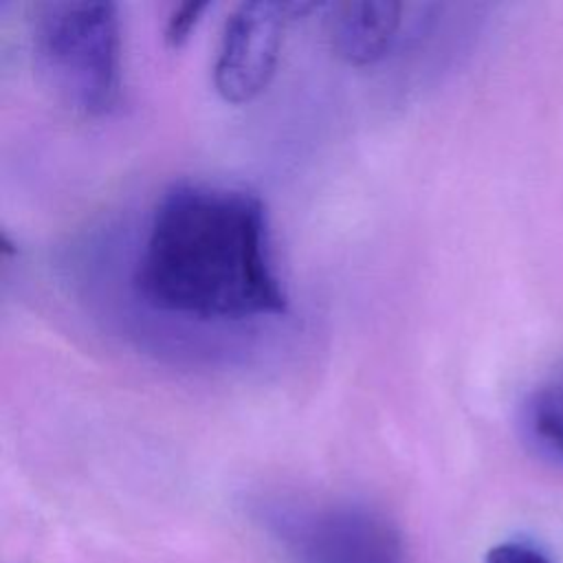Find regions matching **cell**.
Wrapping results in <instances>:
<instances>
[{
  "instance_id": "ba28073f",
  "label": "cell",
  "mask_w": 563,
  "mask_h": 563,
  "mask_svg": "<svg viewBox=\"0 0 563 563\" xmlns=\"http://www.w3.org/2000/svg\"><path fill=\"white\" fill-rule=\"evenodd\" d=\"M486 563H550L545 554L526 543H499L486 554Z\"/></svg>"
},
{
  "instance_id": "5b68a950",
  "label": "cell",
  "mask_w": 563,
  "mask_h": 563,
  "mask_svg": "<svg viewBox=\"0 0 563 563\" xmlns=\"http://www.w3.org/2000/svg\"><path fill=\"white\" fill-rule=\"evenodd\" d=\"M400 15L402 4L391 0H358L330 4V46L347 64H376L396 44L402 20Z\"/></svg>"
},
{
  "instance_id": "277c9868",
  "label": "cell",
  "mask_w": 563,
  "mask_h": 563,
  "mask_svg": "<svg viewBox=\"0 0 563 563\" xmlns=\"http://www.w3.org/2000/svg\"><path fill=\"white\" fill-rule=\"evenodd\" d=\"M317 9L312 2H242L227 18L216 62L213 86L229 103L255 99L271 81L286 24Z\"/></svg>"
},
{
  "instance_id": "52a82bcc",
  "label": "cell",
  "mask_w": 563,
  "mask_h": 563,
  "mask_svg": "<svg viewBox=\"0 0 563 563\" xmlns=\"http://www.w3.org/2000/svg\"><path fill=\"white\" fill-rule=\"evenodd\" d=\"M207 7H209L207 2H185V4L174 7V11L169 13L167 24H165V42L172 48L183 46Z\"/></svg>"
},
{
  "instance_id": "6da1fadb",
  "label": "cell",
  "mask_w": 563,
  "mask_h": 563,
  "mask_svg": "<svg viewBox=\"0 0 563 563\" xmlns=\"http://www.w3.org/2000/svg\"><path fill=\"white\" fill-rule=\"evenodd\" d=\"M130 286L150 310L198 323L282 317L262 198L242 187L180 180L154 202Z\"/></svg>"
},
{
  "instance_id": "7a4b0ae2",
  "label": "cell",
  "mask_w": 563,
  "mask_h": 563,
  "mask_svg": "<svg viewBox=\"0 0 563 563\" xmlns=\"http://www.w3.org/2000/svg\"><path fill=\"white\" fill-rule=\"evenodd\" d=\"M35 68L53 95L86 117L110 114L121 99V24L112 2L48 0L29 15Z\"/></svg>"
},
{
  "instance_id": "8992f818",
  "label": "cell",
  "mask_w": 563,
  "mask_h": 563,
  "mask_svg": "<svg viewBox=\"0 0 563 563\" xmlns=\"http://www.w3.org/2000/svg\"><path fill=\"white\" fill-rule=\"evenodd\" d=\"M526 427L543 449L563 457V385L539 389L526 402Z\"/></svg>"
},
{
  "instance_id": "3957f363",
  "label": "cell",
  "mask_w": 563,
  "mask_h": 563,
  "mask_svg": "<svg viewBox=\"0 0 563 563\" xmlns=\"http://www.w3.org/2000/svg\"><path fill=\"white\" fill-rule=\"evenodd\" d=\"M271 519L297 563H405L394 523L358 504H284Z\"/></svg>"
}]
</instances>
